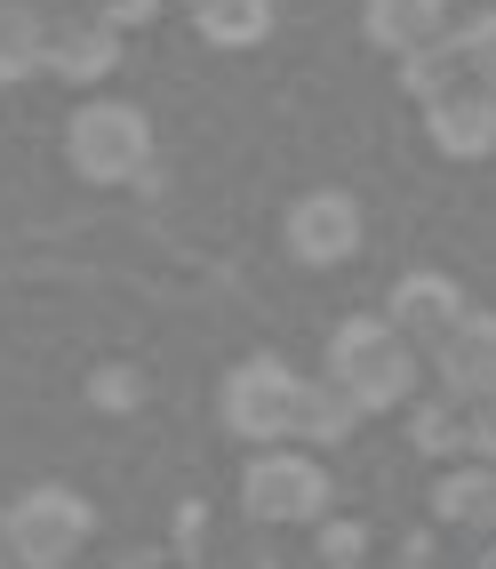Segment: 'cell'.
Listing matches in <instances>:
<instances>
[{
    "instance_id": "cell-1",
    "label": "cell",
    "mask_w": 496,
    "mask_h": 569,
    "mask_svg": "<svg viewBox=\"0 0 496 569\" xmlns=\"http://www.w3.org/2000/svg\"><path fill=\"white\" fill-rule=\"evenodd\" d=\"M328 377L345 386L361 409H393V401H408V386H416V346L393 329V321H345L328 337Z\"/></svg>"
},
{
    "instance_id": "cell-2",
    "label": "cell",
    "mask_w": 496,
    "mask_h": 569,
    "mask_svg": "<svg viewBox=\"0 0 496 569\" xmlns=\"http://www.w3.org/2000/svg\"><path fill=\"white\" fill-rule=\"evenodd\" d=\"M64 153L81 177L97 184H121L152 161V129H144V112L136 104H81L72 112V129H64Z\"/></svg>"
},
{
    "instance_id": "cell-3",
    "label": "cell",
    "mask_w": 496,
    "mask_h": 569,
    "mask_svg": "<svg viewBox=\"0 0 496 569\" xmlns=\"http://www.w3.org/2000/svg\"><path fill=\"white\" fill-rule=\"evenodd\" d=\"M9 553H17V569H64L72 561V546L89 538V506L72 498V489H32V498H17L9 506Z\"/></svg>"
},
{
    "instance_id": "cell-4",
    "label": "cell",
    "mask_w": 496,
    "mask_h": 569,
    "mask_svg": "<svg viewBox=\"0 0 496 569\" xmlns=\"http://www.w3.org/2000/svg\"><path fill=\"white\" fill-rule=\"evenodd\" d=\"M296 409H304V386L281 361H249V369H233V386H224V426L249 433V441L296 433Z\"/></svg>"
},
{
    "instance_id": "cell-5",
    "label": "cell",
    "mask_w": 496,
    "mask_h": 569,
    "mask_svg": "<svg viewBox=\"0 0 496 569\" xmlns=\"http://www.w3.org/2000/svg\"><path fill=\"white\" fill-rule=\"evenodd\" d=\"M241 506H249L256 521H313V513L328 506V473H321L313 458H289V449H273V458L249 466Z\"/></svg>"
},
{
    "instance_id": "cell-6",
    "label": "cell",
    "mask_w": 496,
    "mask_h": 569,
    "mask_svg": "<svg viewBox=\"0 0 496 569\" xmlns=\"http://www.w3.org/2000/svg\"><path fill=\"white\" fill-rule=\"evenodd\" d=\"M425 129H433V144H441L448 161H480V153H496V89L456 81L448 97L425 104Z\"/></svg>"
},
{
    "instance_id": "cell-7",
    "label": "cell",
    "mask_w": 496,
    "mask_h": 569,
    "mask_svg": "<svg viewBox=\"0 0 496 569\" xmlns=\"http://www.w3.org/2000/svg\"><path fill=\"white\" fill-rule=\"evenodd\" d=\"M289 249H296L304 264H345V257L361 249V209H353V193H304V201L289 209Z\"/></svg>"
},
{
    "instance_id": "cell-8",
    "label": "cell",
    "mask_w": 496,
    "mask_h": 569,
    "mask_svg": "<svg viewBox=\"0 0 496 569\" xmlns=\"http://www.w3.org/2000/svg\"><path fill=\"white\" fill-rule=\"evenodd\" d=\"M121 64V24L97 17V9H64L49 17V72L64 81H97V72Z\"/></svg>"
},
{
    "instance_id": "cell-9",
    "label": "cell",
    "mask_w": 496,
    "mask_h": 569,
    "mask_svg": "<svg viewBox=\"0 0 496 569\" xmlns=\"http://www.w3.org/2000/svg\"><path fill=\"white\" fill-rule=\"evenodd\" d=\"M433 361H441V386H448V401H496V321H456L441 346H433Z\"/></svg>"
},
{
    "instance_id": "cell-10",
    "label": "cell",
    "mask_w": 496,
    "mask_h": 569,
    "mask_svg": "<svg viewBox=\"0 0 496 569\" xmlns=\"http://www.w3.org/2000/svg\"><path fill=\"white\" fill-rule=\"evenodd\" d=\"M408 346H441V337L465 321V297H456V281H441V273H408L401 289H393V313H385Z\"/></svg>"
},
{
    "instance_id": "cell-11",
    "label": "cell",
    "mask_w": 496,
    "mask_h": 569,
    "mask_svg": "<svg viewBox=\"0 0 496 569\" xmlns=\"http://www.w3.org/2000/svg\"><path fill=\"white\" fill-rule=\"evenodd\" d=\"M361 24H368V41H376V49L408 57V49L441 41V0H368Z\"/></svg>"
},
{
    "instance_id": "cell-12",
    "label": "cell",
    "mask_w": 496,
    "mask_h": 569,
    "mask_svg": "<svg viewBox=\"0 0 496 569\" xmlns=\"http://www.w3.org/2000/svg\"><path fill=\"white\" fill-rule=\"evenodd\" d=\"M49 64V9L32 0H0V81H24V72Z\"/></svg>"
},
{
    "instance_id": "cell-13",
    "label": "cell",
    "mask_w": 496,
    "mask_h": 569,
    "mask_svg": "<svg viewBox=\"0 0 496 569\" xmlns=\"http://www.w3.org/2000/svg\"><path fill=\"white\" fill-rule=\"evenodd\" d=\"M433 513L448 529H496V473L488 466H465V473H448L433 489Z\"/></svg>"
},
{
    "instance_id": "cell-14",
    "label": "cell",
    "mask_w": 496,
    "mask_h": 569,
    "mask_svg": "<svg viewBox=\"0 0 496 569\" xmlns=\"http://www.w3.org/2000/svg\"><path fill=\"white\" fill-rule=\"evenodd\" d=\"M401 81H408V97H448L456 81H473V64H465V41H456V32H448V41H425V49H408L401 57Z\"/></svg>"
},
{
    "instance_id": "cell-15",
    "label": "cell",
    "mask_w": 496,
    "mask_h": 569,
    "mask_svg": "<svg viewBox=\"0 0 496 569\" xmlns=\"http://www.w3.org/2000/svg\"><path fill=\"white\" fill-rule=\"evenodd\" d=\"M193 24L216 49H249V41L273 32V0H193Z\"/></svg>"
},
{
    "instance_id": "cell-16",
    "label": "cell",
    "mask_w": 496,
    "mask_h": 569,
    "mask_svg": "<svg viewBox=\"0 0 496 569\" xmlns=\"http://www.w3.org/2000/svg\"><path fill=\"white\" fill-rule=\"evenodd\" d=\"M353 417H361V401L336 386V377H321V386H304L296 433H313V441H345V433H353Z\"/></svg>"
},
{
    "instance_id": "cell-17",
    "label": "cell",
    "mask_w": 496,
    "mask_h": 569,
    "mask_svg": "<svg viewBox=\"0 0 496 569\" xmlns=\"http://www.w3.org/2000/svg\"><path fill=\"white\" fill-rule=\"evenodd\" d=\"M408 441L425 449V458H448V449H473V417L456 409V401H425L408 417Z\"/></svg>"
},
{
    "instance_id": "cell-18",
    "label": "cell",
    "mask_w": 496,
    "mask_h": 569,
    "mask_svg": "<svg viewBox=\"0 0 496 569\" xmlns=\"http://www.w3.org/2000/svg\"><path fill=\"white\" fill-rule=\"evenodd\" d=\"M456 41H465V64H473V81H480V89H496V9H488V17H473L465 32H456Z\"/></svg>"
},
{
    "instance_id": "cell-19",
    "label": "cell",
    "mask_w": 496,
    "mask_h": 569,
    "mask_svg": "<svg viewBox=\"0 0 496 569\" xmlns=\"http://www.w3.org/2000/svg\"><path fill=\"white\" fill-rule=\"evenodd\" d=\"M81 9H97V17H112V24H144L161 0H81Z\"/></svg>"
},
{
    "instance_id": "cell-20",
    "label": "cell",
    "mask_w": 496,
    "mask_h": 569,
    "mask_svg": "<svg viewBox=\"0 0 496 569\" xmlns=\"http://www.w3.org/2000/svg\"><path fill=\"white\" fill-rule=\"evenodd\" d=\"M321 553H328V569H353V553H361V529H328V538H321Z\"/></svg>"
},
{
    "instance_id": "cell-21",
    "label": "cell",
    "mask_w": 496,
    "mask_h": 569,
    "mask_svg": "<svg viewBox=\"0 0 496 569\" xmlns=\"http://www.w3.org/2000/svg\"><path fill=\"white\" fill-rule=\"evenodd\" d=\"M473 449H480V458H496V401L473 409Z\"/></svg>"
},
{
    "instance_id": "cell-22",
    "label": "cell",
    "mask_w": 496,
    "mask_h": 569,
    "mask_svg": "<svg viewBox=\"0 0 496 569\" xmlns=\"http://www.w3.org/2000/svg\"><path fill=\"white\" fill-rule=\"evenodd\" d=\"M97 401H136V377L129 369H104L97 377Z\"/></svg>"
},
{
    "instance_id": "cell-23",
    "label": "cell",
    "mask_w": 496,
    "mask_h": 569,
    "mask_svg": "<svg viewBox=\"0 0 496 569\" xmlns=\"http://www.w3.org/2000/svg\"><path fill=\"white\" fill-rule=\"evenodd\" d=\"M480 569H496V553H480Z\"/></svg>"
},
{
    "instance_id": "cell-24",
    "label": "cell",
    "mask_w": 496,
    "mask_h": 569,
    "mask_svg": "<svg viewBox=\"0 0 496 569\" xmlns=\"http://www.w3.org/2000/svg\"><path fill=\"white\" fill-rule=\"evenodd\" d=\"M32 9H49V0H32Z\"/></svg>"
},
{
    "instance_id": "cell-25",
    "label": "cell",
    "mask_w": 496,
    "mask_h": 569,
    "mask_svg": "<svg viewBox=\"0 0 496 569\" xmlns=\"http://www.w3.org/2000/svg\"><path fill=\"white\" fill-rule=\"evenodd\" d=\"M0 569H17V561H0Z\"/></svg>"
}]
</instances>
